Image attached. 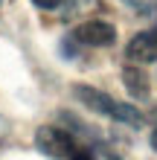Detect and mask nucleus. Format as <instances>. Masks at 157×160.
Segmentation results:
<instances>
[{
  "instance_id": "1",
  "label": "nucleus",
  "mask_w": 157,
  "mask_h": 160,
  "mask_svg": "<svg viewBox=\"0 0 157 160\" xmlns=\"http://www.w3.org/2000/svg\"><path fill=\"white\" fill-rule=\"evenodd\" d=\"M35 148H38L44 157H70L73 152H76L73 137L64 128H55V125L38 128V134H35Z\"/></svg>"
},
{
  "instance_id": "2",
  "label": "nucleus",
  "mask_w": 157,
  "mask_h": 160,
  "mask_svg": "<svg viewBox=\"0 0 157 160\" xmlns=\"http://www.w3.org/2000/svg\"><path fill=\"white\" fill-rule=\"evenodd\" d=\"M76 41L87 47H110L116 41V26L108 21H85L76 29Z\"/></svg>"
},
{
  "instance_id": "3",
  "label": "nucleus",
  "mask_w": 157,
  "mask_h": 160,
  "mask_svg": "<svg viewBox=\"0 0 157 160\" xmlns=\"http://www.w3.org/2000/svg\"><path fill=\"white\" fill-rule=\"evenodd\" d=\"M125 55H128V61H134V64H151V61H157V32H151V29L137 32L134 38L128 41Z\"/></svg>"
},
{
  "instance_id": "4",
  "label": "nucleus",
  "mask_w": 157,
  "mask_h": 160,
  "mask_svg": "<svg viewBox=\"0 0 157 160\" xmlns=\"http://www.w3.org/2000/svg\"><path fill=\"white\" fill-rule=\"evenodd\" d=\"M73 93H76V99H79L87 111H93V114H105V117L114 114V105H116V102L110 99L108 93H102L99 88H90V84H76Z\"/></svg>"
},
{
  "instance_id": "5",
  "label": "nucleus",
  "mask_w": 157,
  "mask_h": 160,
  "mask_svg": "<svg viewBox=\"0 0 157 160\" xmlns=\"http://www.w3.org/2000/svg\"><path fill=\"white\" fill-rule=\"evenodd\" d=\"M122 82L128 93H131L134 99H149V76L140 70V67H125L122 70Z\"/></svg>"
},
{
  "instance_id": "6",
  "label": "nucleus",
  "mask_w": 157,
  "mask_h": 160,
  "mask_svg": "<svg viewBox=\"0 0 157 160\" xmlns=\"http://www.w3.org/2000/svg\"><path fill=\"white\" fill-rule=\"evenodd\" d=\"M110 117H114L116 122H125V125H143V114H140V111H137L134 105H125V102H116V105H114V114H110Z\"/></svg>"
},
{
  "instance_id": "7",
  "label": "nucleus",
  "mask_w": 157,
  "mask_h": 160,
  "mask_svg": "<svg viewBox=\"0 0 157 160\" xmlns=\"http://www.w3.org/2000/svg\"><path fill=\"white\" fill-rule=\"evenodd\" d=\"M38 9H44V12H52V9H58L61 6V0H32Z\"/></svg>"
},
{
  "instance_id": "8",
  "label": "nucleus",
  "mask_w": 157,
  "mask_h": 160,
  "mask_svg": "<svg viewBox=\"0 0 157 160\" xmlns=\"http://www.w3.org/2000/svg\"><path fill=\"white\" fill-rule=\"evenodd\" d=\"M67 160H93V154H90V152H73Z\"/></svg>"
},
{
  "instance_id": "9",
  "label": "nucleus",
  "mask_w": 157,
  "mask_h": 160,
  "mask_svg": "<svg viewBox=\"0 0 157 160\" xmlns=\"http://www.w3.org/2000/svg\"><path fill=\"white\" fill-rule=\"evenodd\" d=\"M151 148H154V152H157V128L151 131Z\"/></svg>"
},
{
  "instance_id": "10",
  "label": "nucleus",
  "mask_w": 157,
  "mask_h": 160,
  "mask_svg": "<svg viewBox=\"0 0 157 160\" xmlns=\"http://www.w3.org/2000/svg\"><path fill=\"white\" fill-rule=\"evenodd\" d=\"M0 3H3V0H0Z\"/></svg>"
}]
</instances>
